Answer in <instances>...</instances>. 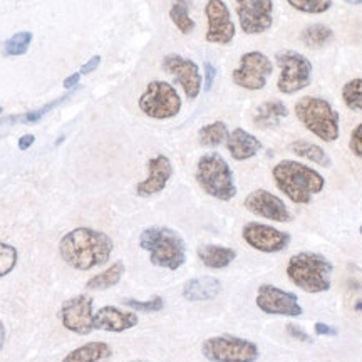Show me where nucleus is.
<instances>
[{"label":"nucleus","mask_w":362,"mask_h":362,"mask_svg":"<svg viewBox=\"0 0 362 362\" xmlns=\"http://www.w3.org/2000/svg\"><path fill=\"white\" fill-rule=\"evenodd\" d=\"M334 39V30L329 25L312 24L307 25L300 34V40L307 47H324Z\"/></svg>","instance_id":"obj_28"},{"label":"nucleus","mask_w":362,"mask_h":362,"mask_svg":"<svg viewBox=\"0 0 362 362\" xmlns=\"http://www.w3.org/2000/svg\"><path fill=\"white\" fill-rule=\"evenodd\" d=\"M226 149L235 161H247L259 155L262 141L243 128H235L226 138Z\"/></svg>","instance_id":"obj_20"},{"label":"nucleus","mask_w":362,"mask_h":362,"mask_svg":"<svg viewBox=\"0 0 362 362\" xmlns=\"http://www.w3.org/2000/svg\"><path fill=\"white\" fill-rule=\"evenodd\" d=\"M133 362H148V361H133Z\"/></svg>","instance_id":"obj_46"},{"label":"nucleus","mask_w":362,"mask_h":362,"mask_svg":"<svg viewBox=\"0 0 362 362\" xmlns=\"http://www.w3.org/2000/svg\"><path fill=\"white\" fill-rule=\"evenodd\" d=\"M275 62L280 69L277 79V89L280 93L291 96L309 88L312 81V62L304 54L287 49V51L277 52Z\"/></svg>","instance_id":"obj_9"},{"label":"nucleus","mask_w":362,"mask_h":362,"mask_svg":"<svg viewBox=\"0 0 362 362\" xmlns=\"http://www.w3.org/2000/svg\"><path fill=\"white\" fill-rule=\"evenodd\" d=\"M139 317L134 310H121L115 305H104L94 312V330L106 332H126L138 325Z\"/></svg>","instance_id":"obj_19"},{"label":"nucleus","mask_w":362,"mask_h":362,"mask_svg":"<svg viewBox=\"0 0 362 362\" xmlns=\"http://www.w3.org/2000/svg\"><path fill=\"white\" fill-rule=\"evenodd\" d=\"M216 79V67L211 64V62H205V78H203V83H205V90H211Z\"/></svg>","instance_id":"obj_38"},{"label":"nucleus","mask_w":362,"mask_h":362,"mask_svg":"<svg viewBox=\"0 0 362 362\" xmlns=\"http://www.w3.org/2000/svg\"><path fill=\"white\" fill-rule=\"evenodd\" d=\"M349 149L352 155L362 160V123H359L352 129L349 138Z\"/></svg>","instance_id":"obj_36"},{"label":"nucleus","mask_w":362,"mask_h":362,"mask_svg":"<svg viewBox=\"0 0 362 362\" xmlns=\"http://www.w3.org/2000/svg\"><path fill=\"white\" fill-rule=\"evenodd\" d=\"M79 79H81V72H74V74H71L69 78L64 79L62 86H64V89H74L76 86L79 84Z\"/></svg>","instance_id":"obj_41"},{"label":"nucleus","mask_w":362,"mask_h":362,"mask_svg":"<svg viewBox=\"0 0 362 362\" xmlns=\"http://www.w3.org/2000/svg\"><path fill=\"white\" fill-rule=\"evenodd\" d=\"M197 181L211 198L230 202L237 197L233 171L220 153H206L197 163Z\"/></svg>","instance_id":"obj_6"},{"label":"nucleus","mask_w":362,"mask_h":362,"mask_svg":"<svg viewBox=\"0 0 362 362\" xmlns=\"http://www.w3.org/2000/svg\"><path fill=\"white\" fill-rule=\"evenodd\" d=\"M314 332L317 334V336H324V337L337 336V329L332 327V325H329V324H324V322H315Z\"/></svg>","instance_id":"obj_39"},{"label":"nucleus","mask_w":362,"mask_h":362,"mask_svg":"<svg viewBox=\"0 0 362 362\" xmlns=\"http://www.w3.org/2000/svg\"><path fill=\"white\" fill-rule=\"evenodd\" d=\"M99 64H101V57L99 56H94V57H90L88 62H86V64L81 67V74H84V76H88V74H90V72H94L99 67Z\"/></svg>","instance_id":"obj_40"},{"label":"nucleus","mask_w":362,"mask_h":362,"mask_svg":"<svg viewBox=\"0 0 362 362\" xmlns=\"http://www.w3.org/2000/svg\"><path fill=\"white\" fill-rule=\"evenodd\" d=\"M342 101L352 111L362 112V78H354L347 81L341 90Z\"/></svg>","instance_id":"obj_30"},{"label":"nucleus","mask_w":362,"mask_h":362,"mask_svg":"<svg viewBox=\"0 0 362 362\" xmlns=\"http://www.w3.org/2000/svg\"><path fill=\"white\" fill-rule=\"evenodd\" d=\"M4 344H6V327H4V324L0 322V351H2Z\"/></svg>","instance_id":"obj_43"},{"label":"nucleus","mask_w":362,"mask_h":362,"mask_svg":"<svg viewBox=\"0 0 362 362\" xmlns=\"http://www.w3.org/2000/svg\"><path fill=\"white\" fill-rule=\"evenodd\" d=\"M112 250L115 243L110 235L86 226L71 230L59 242V253L62 260L72 269L81 272L104 265L110 260Z\"/></svg>","instance_id":"obj_1"},{"label":"nucleus","mask_w":362,"mask_h":362,"mask_svg":"<svg viewBox=\"0 0 362 362\" xmlns=\"http://www.w3.org/2000/svg\"><path fill=\"white\" fill-rule=\"evenodd\" d=\"M198 259H200V262L206 269L223 270L237 259V252L230 247L211 245V243H208V245H202L198 248Z\"/></svg>","instance_id":"obj_23"},{"label":"nucleus","mask_w":362,"mask_h":362,"mask_svg":"<svg viewBox=\"0 0 362 362\" xmlns=\"http://www.w3.org/2000/svg\"><path fill=\"white\" fill-rule=\"evenodd\" d=\"M334 265L327 257L315 252H298L285 267V274L297 288L307 293H324L330 291Z\"/></svg>","instance_id":"obj_4"},{"label":"nucleus","mask_w":362,"mask_h":362,"mask_svg":"<svg viewBox=\"0 0 362 362\" xmlns=\"http://www.w3.org/2000/svg\"><path fill=\"white\" fill-rule=\"evenodd\" d=\"M163 69L175 76L176 83L183 88L188 99H197L202 93L203 78L200 67L192 59H187L178 54H168L163 59Z\"/></svg>","instance_id":"obj_15"},{"label":"nucleus","mask_w":362,"mask_h":362,"mask_svg":"<svg viewBox=\"0 0 362 362\" xmlns=\"http://www.w3.org/2000/svg\"><path fill=\"white\" fill-rule=\"evenodd\" d=\"M293 111L302 126L324 143L337 141L341 136V126H339L341 117L332 104L325 99L304 96L296 103Z\"/></svg>","instance_id":"obj_5"},{"label":"nucleus","mask_w":362,"mask_h":362,"mask_svg":"<svg viewBox=\"0 0 362 362\" xmlns=\"http://www.w3.org/2000/svg\"><path fill=\"white\" fill-rule=\"evenodd\" d=\"M202 354L210 362H255L260 357L259 346L237 336L208 337L202 344Z\"/></svg>","instance_id":"obj_7"},{"label":"nucleus","mask_w":362,"mask_h":362,"mask_svg":"<svg viewBox=\"0 0 362 362\" xmlns=\"http://www.w3.org/2000/svg\"><path fill=\"white\" fill-rule=\"evenodd\" d=\"M171 176H173V165L168 156L158 155L151 158L148 161V178L136 185V193L141 198L153 197L166 188Z\"/></svg>","instance_id":"obj_18"},{"label":"nucleus","mask_w":362,"mask_h":362,"mask_svg":"<svg viewBox=\"0 0 362 362\" xmlns=\"http://www.w3.org/2000/svg\"><path fill=\"white\" fill-rule=\"evenodd\" d=\"M228 138V128L223 121H215V123H210L198 131V139H200V144L205 148H216L220 146L221 143L226 141Z\"/></svg>","instance_id":"obj_27"},{"label":"nucleus","mask_w":362,"mask_h":362,"mask_svg":"<svg viewBox=\"0 0 362 362\" xmlns=\"http://www.w3.org/2000/svg\"><path fill=\"white\" fill-rule=\"evenodd\" d=\"M272 72H274V64L270 59L260 51H250L240 57V64L232 72V79L238 88L260 90L267 86Z\"/></svg>","instance_id":"obj_10"},{"label":"nucleus","mask_w":362,"mask_h":362,"mask_svg":"<svg viewBox=\"0 0 362 362\" xmlns=\"http://www.w3.org/2000/svg\"><path fill=\"white\" fill-rule=\"evenodd\" d=\"M285 330H287L288 336H291L292 339H296V341H298V342H305V344L312 342V337L305 332L304 329L300 327V325L287 324V325H285Z\"/></svg>","instance_id":"obj_37"},{"label":"nucleus","mask_w":362,"mask_h":362,"mask_svg":"<svg viewBox=\"0 0 362 362\" xmlns=\"http://www.w3.org/2000/svg\"><path fill=\"white\" fill-rule=\"evenodd\" d=\"M354 309H356L357 312H362V300H359V302H356Z\"/></svg>","instance_id":"obj_45"},{"label":"nucleus","mask_w":362,"mask_h":362,"mask_svg":"<svg viewBox=\"0 0 362 362\" xmlns=\"http://www.w3.org/2000/svg\"><path fill=\"white\" fill-rule=\"evenodd\" d=\"M242 238L248 247L262 253H279L291 245V235L275 226L250 221L242 228Z\"/></svg>","instance_id":"obj_12"},{"label":"nucleus","mask_w":362,"mask_h":362,"mask_svg":"<svg viewBox=\"0 0 362 362\" xmlns=\"http://www.w3.org/2000/svg\"><path fill=\"white\" fill-rule=\"evenodd\" d=\"M138 106L151 119H171L181 111V98L166 81H151L139 98Z\"/></svg>","instance_id":"obj_8"},{"label":"nucleus","mask_w":362,"mask_h":362,"mask_svg":"<svg viewBox=\"0 0 362 362\" xmlns=\"http://www.w3.org/2000/svg\"><path fill=\"white\" fill-rule=\"evenodd\" d=\"M287 4L302 13L319 16V13H325L330 11L334 0H287Z\"/></svg>","instance_id":"obj_33"},{"label":"nucleus","mask_w":362,"mask_h":362,"mask_svg":"<svg viewBox=\"0 0 362 362\" xmlns=\"http://www.w3.org/2000/svg\"><path fill=\"white\" fill-rule=\"evenodd\" d=\"M69 96H71V94H66V96L57 98L56 101L47 103V104H45V106L40 107V110L30 111V112H27V115H24V116H12V117H7V119H0V124H2V123H16V121H21V123H25V124L37 123V121L42 119V117L47 115V112H51L54 107L59 106V104H61V103H64Z\"/></svg>","instance_id":"obj_31"},{"label":"nucleus","mask_w":362,"mask_h":362,"mask_svg":"<svg viewBox=\"0 0 362 362\" xmlns=\"http://www.w3.org/2000/svg\"><path fill=\"white\" fill-rule=\"evenodd\" d=\"M33 33H17L4 44V56H24L33 44Z\"/></svg>","instance_id":"obj_32"},{"label":"nucleus","mask_w":362,"mask_h":362,"mask_svg":"<svg viewBox=\"0 0 362 362\" xmlns=\"http://www.w3.org/2000/svg\"><path fill=\"white\" fill-rule=\"evenodd\" d=\"M34 141H35V136L34 134L22 136V138L19 139V149H22V151H25V149H29L30 146H33Z\"/></svg>","instance_id":"obj_42"},{"label":"nucleus","mask_w":362,"mask_h":362,"mask_svg":"<svg viewBox=\"0 0 362 362\" xmlns=\"http://www.w3.org/2000/svg\"><path fill=\"white\" fill-rule=\"evenodd\" d=\"M170 19L181 34L188 35L194 30V21L189 17V7L187 0H173L170 8Z\"/></svg>","instance_id":"obj_29"},{"label":"nucleus","mask_w":362,"mask_h":362,"mask_svg":"<svg viewBox=\"0 0 362 362\" xmlns=\"http://www.w3.org/2000/svg\"><path fill=\"white\" fill-rule=\"evenodd\" d=\"M255 304L264 314L300 317L304 309L298 304V297L293 292L284 291L272 284H262L257 291Z\"/></svg>","instance_id":"obj_11"},{"label":"nucleus","mask_w":362,"mask_h":362,"mask_svg":"<svg viewBox=\"0 0 362 362\" xmlns=\"http://www.w3.org/2000/svg\"><path fill=\"white\" fill-rule=\"evenodd\" d=\"M237 16L243 34H264L274 24V2L272 0H235Z\"/></svg>","instance_id":"obj_13"},{"label":"nucleus","mask_w":362,"mask_h":362,"mask_svg":"<svg viewBox=\"0 0 362 362\" xmlns=\"http://www.w3.org/2000/svg\"><path fill=\"white\" fill-rule=\"evenodd\" d=\"M126 267L121 260H117L111 267H107L106 270H103L101 274L94 275L88 280L86 288L88 291H106V288L115 287L116 284H119V280L123 279Z\"/></svg>","instance_id":"obj_26"},{"label":"nucleus","mask_w":362,"mask_h":362,"mask_svg":"<svg viewBox=\"0 0 362 362\" xmlns=\"http://www.w3.org/2000/svg\"><path fill=\"white\" fill-rule=\"evenodd\" d=\"M243 206L253 215L260 216V218L277 221V223H288L292 221V214L288 206L285 205L282 198L277 194L270 193L269 189H255V192L248 193Z\"/></svg>","instance_id":"obj_17"},{"label":"nucleus","mask_w":362,"mask_h":362,"mask_svg":"<svg viewBox=\"0 0 362 362\" xmlns=\"http://www.w3.org/2000/svg\"><path fill=\"white\" fill-rule=\"evenodd\" d=\"M124 305L131 310L138 312H160L165 307V300L161 297H151L149 300H136V298H126Z\"/></svg>","instance_id":"obj_35"},{"label":"nucleus","mask_w":362,"mask_h":362,"mask_svg":"<svg viewBox=\"0 0 362 362\" xmlns=\"http://www.w3.org/2000/svg\"><path fill=\"white\" fill-rule=\"evenodd\" d=\"M272 178L280 192L297 205H309L312 197L325 188V178L319 171L296 160L279 161L272 168Z\"/></svg>","instance_id":"obj_2"},{"label":"nucleus","mask_w":362,"mask_h":362,"mask_svg":"<svg viewBox=\"0 0 362 362\" xmlns=\"http://www.w3.org/2000/svg\"><path fill=\"white\" fill-rule=\"evenodd\" d=\"M208 29L205 34L206 42L228 45L235 37V24L228 7L223 0H208L205 6Z\"/></svg>","instance_id":"obj_16"},{"label":"nucleus","mask_w":362,"mask_h":362,"mask_svg":"<svg viewBox=\"0 0 362 362\" xmlns=\"http://www.w3.org/2000/svg\"><path fill=\"white\" fill-rule=\"evenodd\" d=\"M346 4H349V6H362V0H344Z\"/></svg>","instance_id":"obj_44"},{"label":"nucleus","mask_w":362,"mask_h":362,"mask_svg":"<svg viewBox=\"0 0 362 362\" xmlns=\"http://www.w3.org/2000/svg\"><path fill=\"white\" fill-rule=\"evenodd\" d=\"M359 233H361V235H362V226H361V228H359Z\"/></svg>","instance_id":"obj_47"},{"label":"nucleus","mask_w":362,"mask_h":362,"mask_svg":"<svg viewBox=\"0 0 362 362\" xmlns=\"http://www.w3.org/2000/svg\"><path fill=\"white\" fill-rule=\"evenodd\" d=\"M94 300L88 296H76L61 307V322L72 334L89 336L94 330Z\"/></svg>","instance_id":"obj_14"},{"label":"nucleus","mask_w":362,"mask_h":362,"mask_svg":"<svg viewBox=\"0 0 362 362\" xmlns=\"http://www.w3.org/2000/svg\"><path fill=\"white\" fill-rule=\"evenodd\" d=\"M288 116L287 106L282 101H265L253 112V124L259 129L277 128L280 121Z\"/></svg>","instance_id":"obj_22"},{"label":"nucleus","mask_w":362,"mask_h":362,"mask_svg":"<svg viewBox=\"0 0 362 362\" xmlns=\"http://www.w3.org/2000/svg\"><path fill=\"white\" fill-rule=\"evenodd\" d=\"M17 264L16 247L0 242V279L11 274Z\"/></svg>","instance_id":"obj_34"},{"label":"nucleus","mask_w":362,"mask_h":362,"mask_svg":"<svg viewBox=\"0 0 362 362\" xmlns=\"http://www.w3.org/2000/svg\"><path fill=\"white\" fill-rule=\"evenodd\" d=\"M288 149L293 153V155L298 158H304V160H309L315 165L324 166V168H329L332 165V160L327 155V151L319 144H314L310 141H305V139H297L288 144Z\"/></svg>","instance_id":"obj_25"},{"label":"nucleus","mask_w":362,"mask_h":362,"mask_svg":"<svg viewBox=\"0 0 362 362\" xmlns=\"http://www.w3.org/2000/svg\"><path fill=\"white\" fill-rule=\"evenodd\" d=\"M139 247L149 253V262L158 269L178 270L187 262V245L170 226H148L139 235Z\"/></svg>","instance_id":"obj_3"},{"label":"nucleus","mask_w":362,"mask_h":362,"mask_svg":"<svg viewBox=\"0 0 362 362\" xmlns=\"http://www.w3.org/2000/svg\"><path fill=\"white\" fill-rule=\"evenodd\" d=\"M112 356L110 344L101 341H93L71 351L61 362H103Z\"/></svg>","instance_id":"obj_24"},{"label":"nucleus","mask_w":362,"mask_h":362,"mask_svg":"<svg viewBox=\"0 0 362 362\" xmlns=\"http://www.w3.org/2000/svg\"><path fill=\"white\" fill-rule=\"evenodd\" d=\"M221 292V282L215 277H197L189 279L183 287V297L189 302L214 300Z\"/></svg>","instance_id":"obj_21"}]
</instances>
